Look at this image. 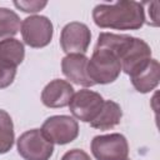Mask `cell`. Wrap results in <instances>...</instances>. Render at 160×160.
<instances>
[{
    "label": "cell",
    "mask_w": 160,
    "mask_h": 160,
    "mask_svg": "<svg viewBox=\"0 0 160 160\" xmlns=\"http://www.w3.org/2000/svg\"><path fill=\"white\" fill-rule=\"evenodd\" d=\"M92 19L99 28L116 30H138L146 21L142 2L132 0L99 4L92 10Z\"/></svg>",
    "instance_id": "1"
},
{
    "label": "cell",
    "mask_w": 160,
    "mask_h": 160,
    "mask_svg": "<svg viewBox=\"0 0 160 160\" xmlns=\"http://www.w3.org/2000/svg\"><path fill=\"white\" fill-rule=\"evenodd\" d=\"M86 71L94 85L110 84L119 78L121 72V64L112 51L95 46L91 58L88 60Z\"/></svg>",
    "instance_id": "2"
},
{
    "label": "cell",
    "mask_w": 160,
    "mask_h": 160,
    "mask_svg": "<svg viewBox=\"0 0 160 160\" xmlns=\"http://www.w3.org/2000/svg\"><path fill=\"white\" fill-rule=\"evenodd\" d=\"M116 56L120 60L121 71L130 76L151 59V49L142 39L124 35Z\"/></svg>",
    "instance_id": "3"
},
{
    "label": "cell",
    "mask_w": 160,
    "mask_h": 160,
    "mask_svg": "<svg viewBox=\"0 0 160 160\" xmlns=\"http://www.w3.org/2000/svg\"><path fill=\"white\" fill-rule=\"evenodd\" d=\"M18 152L25 160H49L54 152V144L49 141L40 129L22 132L18 141Z\"/></svg>",
    "instance_id": "4"
},
{
    "label": "cell",
    "mask_w": 160,
    "mask_h": 160,
    "mask_svg": "<svg viewBox=\"0 0 160 160\" xmlns=\"http://www.w3.org/2000/svg\"><path fill=\"white\" fill-rule=\"evenodd\" d=\"M90 148L96 160H126L129 156L128 140L118 132L95 136Z\"/></svg>",
    "instance_id": "5"
},
{
    "label": "cell",
    "mask_w": 160,
    "mask_h": 160,
    "mask_svg": "<svg viewBox=\"0 0 160 160\" xmlns=\"http://www.w3.org/2000/svg\"><path fill=\"white\" fill-rule=\"evenodd\" d=\"M45 138L52 144L65 145L74 141L79 135L78 121L69 115H54L48 118L41 129Z\"/></svg>",
    "instance_id": "6"
},
{
    "label": "cell",
    "mask_w": 160,
    "mask_h": 160,
    "mask_svg": "<svg viewBox=\"0 0 160 160\" xmlns=\"http://www.w3.org/2000/svg\"><path fill=\"white\" fill-rule=\"evenodd\" d=\"M22 40L30 48H44L50 44L54 34L52 22L42 15H31L22 20L20 26Z\"/></svg>",
    "instance_id": "7"
},
{
    "label": "cell",
    "mask_w": 160,
    "mask_h": 160,
    "mask_svg": "<svg viewBox=\"0 0 160 160\" xmlns=\"http://www.w3.org/2000/svg\"><path fill=\"white\" fill-rule=\"evenodd\" d=\"M102 104L104 99L99 92L82 89L78 92H74L69 102V109L75 119L84 122H90L98 115Z\"/></svg>",
    "instance_id": "8"
},
{
    "label": "cell",
    "mask_w": 160,
    "mask_h": 160,
    "mask_svg": "<svg viewBox=\"0 0 160 160\" xmlns=\"http://www.w3.org/2000/svg\"><path fill=\"white\" fill-rule=\"evenodd\" d=\"M90 40L91 32L82 22H69L61 30L60 45L66 54H85L90 45Z\"/></svg>",
    "instance_id": "9"
},
{
    "label": "cell",
    "mask_w": 160,
    "mask_h": 160,
    "mask_svg": "<svg viewBox=\"0 0 160 160\" xmlns=\"http://www.w3.org/2000/svg\"><path fill=\"white\" fill-rule=\"evenodd\" d=\"M74 95V89L66 80L55 79L46 84L41 91V101L48 108H64L68 106Z\"/></svg>",
    "instance_id": "10"
},
{
    "label": "cell",
    "mask_w": 160,
    "mask_h": 160,
    "mask_svg": "<svg viewBox=\"0 0 160 160\" xmlns=\"http://www.w3.org/2000/svg\"><path fill=\"white\" fill-rule=\"evenodd\" d=\"M88 58L85 54H68L61 60V70L62 74L74 84L89 88L92 86L94 82L89 79L86 66Z\"/></svg>",
    "instance_id": "11"
},
{
    "label": "cell",
    "mask_w": 160,
    "mask_h": 160,
    "mask_svg": "<svg viewBox=\"0 0 160 160\" xmlns=\"http://www.w3.org/2000/svg\"><path fill=\"white\" fill-rule=\"evenodd\" d=\"M160 65L156 59H150L145 65L130 75L132 86L141 94L152 91L159 84Z\"/></svg>",
    "instance_id": "12"
},
{
    "label": "cell",
    "mask_w": 160,
    "mask_h": 160,
    "mask_svg": "<svg viewBox=\"0 0 160 160\" xmlns=\"http://www.w3.org/2000/svg\"><path fill=\"white\" fill-rule=\"evenodd\" d=\"M121 116L122 111L120 105L112 100H106L98 115L90 121V126L99 130H109L120 122Z\"/></svg>",
    "instance_id": "13"
},
{
    "label": "cell",
    "mask_w": 160,
    "mask_h": 160,
    "mask_svg": "<svg viewBox=\"0 0 160 160\" xmlns=\"http://www.w3.org/2000/svg\"><path fill=\"white\" fill-rule=\"evenodd\" d=\"M24 58H25V49H24V44L20 40L15 38H8L0 40L1 62L18 68V65L22 62Z\"/></svg>",
    "instance_id": "14"
},
{
    "label": "cell",
    "mask_w": 160,
    "mask_h": 160,
    "mask_svg": "<svg viewBox=\"0 0 160 160\" xmlns=\"http://www.w3.org/2000/svg\"><path fill=\"white\" fill-rule=\"evenodd\" d=\"M15 134L11 116L0 109V154H6L14 145Z\"/></svg>",
    "instance_id": "15"
},
{
    "label": "cell",
    "mask_w": 160,
    "mask_h": 160,
    "mask_svg": "<svg viewBox=\"0 0 160 160\" xmlns=\"http://www.w3.org/2000/svg\"><path fill=\"white\" fill-rule=\"evenodd\" d=\"M21 22L18 14L10 9L0 8V39H8L18 34Z\"/></svg>",
    "instance_id": "16"
},
{
    "label": "cell",
    "mask_w": 160,
    "mask_h": 160,
    "mask_svg": "<svg viewBox=\"0 0 160 160\" xmlns=\"http://www.w3.org/2000/svg\"><path fill=\"white\" fill-rule=\"evenodd\" d=\"M16 75V68L0 61V89H5L12 84Z\"/></svg>",
    "instance_id": "17"
},
{
    "label": "cell",
    "mask_w": 160,
    "mask_h": 160,
    "mask_svg": "<svg viewBox=\"0 0 160 160\" xmlns=\"http://www.w3.org/2000/svg\"><path fill=\"white\" fill-rule=\"evenodd\" d=\"M14 5L24 12H38L42 10L48 2L46 1H14Z\"/></svg>",
    "instance_id": "18"
},
{
    "label": "cell",
    "mask_w": 160,
    "mask_h": 160,
    "mask_svg": "<svg viewBox=\"0 0 160 160\" xmlns=\"http://www.w3.org/2000/svg\"><path fill=\"white\" fill-rule=\"evenodd\" d=\"M145 5L149 6L148 12H149V21L148 24L152 25V26H158L159 25V1H151V2H145Z\"/></svg>",
    "instance_id": "19"
},
{
    "label": "cell",
    "mask_w": 160,
    "mask_h": 160,
    "mask_svg": "<svg viewBox=\"0 0 160 160\" xmlns=\"http://www.w3.org/2000/svg\"><path fill=\"white\" fill-rule=\"evenodd\" d=\"M61 160H91L90 156L84 151V150H80V149H72V150H69L66 151Z\"/></svg>",
    "instance_id": "20"
},
{
    "label": "cell",
    "mask_w": 160,
    "mask_h": 160,
    "mask_svg": "<svg viewBox=\"0 0 160 160\" xmlns=\"http://www.w3.org/2000/svg\"><path fill=\"white\" fill-rule=\"evenodd\" d=\"M126 160H129V159H126Z\"/></svg>",
    "instance_id": "21"
}]
</instances>
